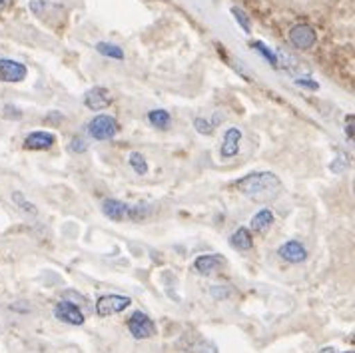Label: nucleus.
Returning a JSON list of instances; mask_svg holds the SVG:
<instances>
[{
  "label": "nucleus",
  "mask_w": 355,
  "mask_h": 353,
  "mask_svg": "<svg viewBox=\"0 0 355 353\" xmlns=\"http://www.w3.org/2000/svg\"><path fill=\"white\" fill-rule=\"evenodd\" d=\"M194 128L196 132H198V134H202V136H210L211 132H214V126H211L208 120H204V118H196Z\"/></svg>",
  "instance_id": "nucleus-24"
},
{
  "label": "nucleus",
  "mask_w": 355,
  "mask_h": 353,
  "mask_svg": "<svg viewBox=\"0 0 355 353\" xmlns=\"http://www.w3.org/2000/svg\"><path fill=\"white\" fill-rule=\"evenodd\" d=\"M130 304H132V300L128 295H118V293L102 295L96 302V313L100 318H108V316L124 311L126 307H130Z\"/></svg>",
  "instance_id": "nucleus-6"
},
{
  "label": "nucleus",
  "mask_w": 355,
  "mask_h": 353,
  "mask_svg": "<svg viewBox=\"0 0 355 353\" xmlns=\"http://www.w3.org/2000/svg\"><path fill=\"white\" fill-rule=\"evenodd\" d=\"M28 8L33 10L34 17H38L40 20H46L49 24H58L66 17V10L60 4H54V2H49V0H31Z\"/></svg>",
  "instance_id": "nucleus-3"
},
{
  "label": "nucleus",
  "mask_w": 355,
  "mask_h": 353,
  "mask_svg": "<svg viewBox=\"0 0 355 353\" xmlns=\"http://www.w3.org/2000/svg\"><path fill=\"white\" fill-rule=\"evenodd\" d=\"M240 142H242V130L240 128H227L224 134V142L220 146V154L224 160H230L234 156H238L240 152Z\"/></svg>",
  "instance_id": "nucleus-12"
},
{
  "label": "nucleus",
  "mask_w": 355,
  "mask_h": 353,
  "mask_svg": "<svg viewBox=\"0 0 355 353\" xmlns=\"http://www.w3.org/2000/svg\"><path fill=\"white\" fill-rule=\"evenodd\" d=\"M295 84L302 86V88H307V90H313V92L320 90V84L313 80V78H309V76H297V78H295Z\"/></svg>",
  "instance_id": "nucleus-26"
},
{
  "label": "nucleus",
  "mask_w": 355,
  "mask_h": 353,
  "mask_svg": "<svg viewBox=\"0 0 355 353\" xmlns=\"http://www.w3.org/2000/svg\"><path fill=\"white\" fill-rule=\"evenodd\" d=\"M232 15H234V18H236V22H238V24L243 28V33L252 34V20H250V17L243 12L242 8L234 6V8H232Z\"/></svg>",
  "instance_id": "nucleus-22"
},
{
  "label": "nucleus",
  "mask_w": 355,
  "mask_h": 353,
  "mask_svg": "<svg viewBox=\"0 0 355 353\" xmlns=\"http://www.w3.org/2000/svg\"><path fill=\"white\" fill-rule=\"evenodd\" d=\"M56 144V136L52 132H33L24 138V148L33 150V152H42V150H50L52 146Z\"/></svg>",
  "instance_id": "nucleus-11"
},
{
  "label": "nucleus",
  "mask_w": 355,
  "mask_h": 353,
  "mask_svg": "<svg viewBox=\"0 0 355 353\" xmlns=\"http://www.w3.org/2000/svg\"><path fill=\"white\" fill-rule=\"evenodd\" d=\"M110 104H112V96H110V92H108L106 88H102V86H94L92 90H88V92L84 94V106H86L88 110H92V112H100V110L108 108Z\"/></svg>",
  "instance_id": "nucleus-8"
},
{
  "label": "nucleus",
  "mask_w": 355,
  "mask_h": 353,
  "mask_svg": "<svg viewBox=\"0 0 355 353\" xmlns=\"http://www.w3.org/2000/svg\"><path fill=\"white\" fill-rule=\"evenodd\" d=\"M128 162L130 166H132V170H134L138 176H146V174H148V162H146V158L140 152H132Z\"/></svg>",
  "instance_id": "nucleus-20"
},
{
  "label": "nucleus",
  "mask_w": 355,
  "mask_h": 353,
  "mask_svg": "<svg viewBox=\"0 0 355 353\" xmlns=\"http://www.w3.org/2000/svg\"><path fill=\"white\" fill-rule=\"evenodd\" d=\"M252 49L258 50L259 54L270 62V64L274 66V68H279V58H277V54H275L274 50L270 49V46H266L263 42H259V40H256V42H252Z\"/></svg>",
  "instance_id": "nucleus-19"
},
{
  "label": "nucleus",
  "mask_w": 355,
  "mask_h": 353,
  "mask_svg": "<svg viewBox=\"0 0 355 353\" xmlns=\"http://www.w3.org/2000/svg\"><path fill=\"white\" fill-rule=\"evenodd\" d=\"M354 122H355L354 114H347V116H345V136H347V140H349V142H354Z\"/></svg>",
  "instance_id": "nucleus-29"
},
{
  "label": "nucleus",
  "mask_w": 355,
  "mask_h": 353,
  "mask_svg": "<svg viewBox=\"0 0 355 353\" xmlns=\"http://www.w3.org/2000/svg\"><path fill=\"white\" fill-rule=\"evenodd\" d=\"M118 132H120V124L110 114H98L88 124V134L94 140H112Z\"/></svg>",
  "instance_id": "nucleus-2"
},
{
  "label": "nucleus",
  "mask_w": 355,
  "mask_h": 353,
  "mask_svg": "<svg viewBox=\"0 0 355 353\" xmlns=\"http://www.w3.org/2000/svg\"><path fill=\"white\" fill-rule=\"evenodd\" d=\"M345 168H347V160H345V156H341V154L329 164V170H331L334 174H343Z\"/></svg>",
  "instance_id": "nucleus-27"
},
{
  "label": "nucleus",
  "mask_w": 355,
  "mask_h": 353,
  "mask_svg": "<svg viewBox=\"0 0 355 353\" xmlns=\"http://www.w3.org/2000/svg\"><path fill=\"white\" fill-rule=\"evenodd\" d=\"M230 246H232L234 250H240V252H248V250H252L254 240H252L250 230H248V227H238V230L232 234V238H230Z\"/></svg>",
  "instance_id": "nucleus-15"
},
{
  "label": "nucleus",
  "mask_w": 355,
  "mask_h": 353,
  "mask_svg": "<svg viewBox=\"0 0 355 353\" xmlns=\"http://www.w3.org/2000/svg\"><path fill=\"white\" fill-rule=\"evenodd\" d=\"M320 353H354V352H338L336 347H323Z\"/></svg>",
  "instance_id": "nucleus-31"
},
{
  "label": "nucleus",
  "mask_w": 355,
  "mask_h": 353,
  "mask_svg": "<svg viewBox=\"0 0 355 353\" xmlns=\"http://www.w3.org/2000/svg\"><path fill=\"white\" fill-rule=\"evenodd\" d=\"M128 204H124V202H120V200H114V198L104 200V204H102V214H104L108 220H114V222L128 220Z\"/></svg>",
  "instance_id": "nucleus-14"
},
{
  "label": "nucleus",
  "mask_w": 355,
  "mask_h": 353,
  "mask_svg": "<svg viewBox=\"0 0 355 353\" xmlns=\"http://www.w3.org/2000/svg\"><path fill=\"white\" fill-rule=\"evenodd\" d=\"M274 222H275V218L272 209H268V208L259 209L258 214L252 218V230H254V232H258V234H266V232L272 227Z\"/></svg>",
  "instance_id": "nucleus-16"
},
{
  "label": "nucleus",
  "mask_w": 355,
  "mask_h": 353,
  "mask_svg": "<svg viewBox=\"0 0 355 353\" xmlns=\"http://www.w3.org/2000/svg\"><path fill=\"white\" fill-rule=\"evenodd\" d=\"M70 152H74V154H82V152H86L88 150V144H86V140L82 138V136H74L72 140H70Z\"/></svg>",
  "instance_id": "nucleus-25"
},
{
  "label": "nucleus",
  "mask_w": 355,
  "mask_h": 353,
  "mask_svg": "<svg viewBox=\"0 0 355 353\" xmlns=\"http://www.w3.org/2000/svg\"><path fill=\"white\" fill-rule=\"evenodd\" d=\"M148 214H150V208H148V206H144V204H138V206H130L128 220H134V222H138V220H144V218H148Z\"/></svg>",
  "instance_id": "nucleus-23"
},
{
  "label": "nucleus",
  "mask_w": 355,
  "mask_h": 353,
  "mask_svg": "<svg viewBox=\"0 0 355 353\" xmlns=\"http://www.w3.org/2000/svg\"><path fill=\"white\" fill-rule=\"evenodd\" d=\"M96 50L102 56H108V58H114V60H124V52H122L120 46H116V44H110V42H98Z\"/></svg>",
  "instance_id": "nucleus-18"
},
{
  "label": "nucleus",
  "mask_w": 355,
  "mask_h": 353,
  "mask_svg": "<svg viewBox=\"0 0 355 353\" xmlns=\"http://www.w3.org/2000/svg\"><path fill=\"white\" fill-rule=\"evenodd\" d=\"M128 332L136 339H150L156 336V323L144 311H134L128 320Z\"/></svg>",
  "instance_id": "nucleus-4"
},
{
  "label": "nucleus",
  "mask_w": 355,
  "mask_h": 353,
  "mask_svg": "<svg viewBox=\"0 0 355 353\" xmlns=\"http://www.w3.org/2000/svg\"><path fill=\"white\" fill-rule=\"evenodd\" d=\"M234 188L238 192H242L245 198H250L252 202L268 204V202H274L275 198L282 193L284 184L274 172H252L248 176L236 180Z\"/></svg>",
  "instance_id": "nucleus-1"
},
{
  "label": "nucleus",
  "mask_w": 355,
  "mask_h": 353,
  "mask_svg": "<svg viewBox=\"0 0 355 353\" xmlns=\"http://www.w3.org/2000/svg\"><path fill=\"white\" fill-rule=\"evenodd\" d=\"M222 266H226V259L220 254H206V256H198L194 259V270L202 275H210L218 272Z\"/></svg>",
  "instance_id": "nucleus-13"
},
{
  "label": "nucleus",
  "mask_w": 355,
  "mask_h": 353,
  "mask_svg": "<svg viewBox=\"0 0 355 353\" xmlns=\"http://www.w3.org/2000/svg\"><path fill=\"white\" fill-rule=\"evenodd\" d=\"M277 256L282 257V259H286V261H290V264H302V261L307 259V250L302 241L290 240L279 246Z\"/></svg>",
  "instance_id": "nucleus-10"
},
{
  "label": "nucleus",
  "mask_w": 355,
  "mask_h": 353,
  "mask_svg": "<svg viewBox=\"0 0 355 353\" xmlns=\"http://www.w3.org/2000/svg\"><path fill=\"white\" fill-rule=\"evenodd\" d=\"M290 42L293 49L297 50H311L318 42V34H315V28L309 26L306 22L302 24H295L290 31Z\"/></svg>",
  "instance_id": "nucleus-5"
},
{
  "label": "nucleus",
  "mask_w": 355,
  "mask_h": 353,
  "mask_svg": "<svg viewBox=\"0 0 355 353\" xmlns=\"http://www.w3.org/2000/svg\"><path fill=\"white\" fill-rule=\"evenodd\" d=\"M12 2H15V0H0V17H2L10 6H12Z\"/></svg>",
  "instance_id": "nucleus-30"
},
{
  "label": "nucleus",
  "mask_w": 355,
  "mask_h": 353,
  "mask_svg": "<svg viewBox=\"0 0 355 353\" xmlns=\"http://www.w3.org/2000/svg\"><path fill=\"white\" fill-rule=\"evenodd\" d=\"M148 122H150L152 126H156V128L168 130L170 122H172V116H170V112L162 110V108H158V110H150V112H148Z\"/></svg>",
  "instance_id": "nucleus-17"
},
{
  "label": "nucleus",
  "mask_w": 355,
  "mask_h": 353,
  "mask_svg": "<svg viewBox=\"0 0 355 353\" xmlns=\"http://www.w3.org/2000/svg\"><path fill=\"white\" fill-rule=\"evenodd\" d=\"M2 112H4V118H10V120H20L22 118V112L18 110L17 106H12V104H6Z\"/></svg>",
  "instance_id": "nucleus-28"
},
{
  "label": "nucleus",
  "mask_w": 355,
  "mask_h": 353,
  "mask_svg": "<svg viewBox=\"0 0 355 353\" xmlns=\"http://www.w3.org/2000/svg\"><path fill=\"white\" fill-rule=\"evenodd\" d=\"M54 318L62 323H68V325H82L84 323V313L80 311V307H76L70 302H58L54 305Z\"/></svg>",
  "instance_id": "nucleus-9"
},
{
  "label": "nucleus",
  "mask_w": 355,
  "mask_h": 353,
  "mask_svg": "<svg viewBox=\"0 0 355 353\" xmlns=\"http://www.w3.org/2000/svg\"><path fill=\"white\" fill-rule=\"evenodd\" d=\"M28 70L26 66L12 58H0V82H10L17 84L26 78Z\"/></svg>",
  "instance_id": "nucleus-7"
},
{
  "label": "nucleus",
  "mask_w": 355,
  "mask_h": 353,
  "mask_svg": "<svg viewBox=\"0 0 355 353\" xmlns=\"http://www.w3.org/2000/svg\"><path fill=\"white\" fill-rule=\"evenodd\" d=\"M12 202H15L24 214H28V216H36V214H38V208L34 206L33 202H28L22 192H12Z\"/></svg>",
  "instance_id": "nucleus-21"
}]
</instances>
